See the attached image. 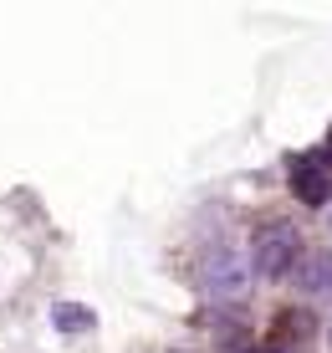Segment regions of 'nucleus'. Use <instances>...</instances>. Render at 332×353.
I'll use <instances>...</instances> for the list:
<instances>
[{
	"label": "nucleus",
	"mask_w": 332,
	"mask_h": 353,
	"mask_svg": "<svg viewBox=\"0 0 332 353\" xmlns=\"http://www.w3.org/2000/svg\"><path fill=\"white\" fill-rule=\"evenodd\" d=\"M256 272H251V256L236 246H215L210 256H205V272H200V287L210 302H240L245 292H251Z\"/></svg>",
	"instance_id": "f257e3e1"
},
{
	"label": "nucleus",
	"mask_w": 332,
	"mask_h": 353,
	"mask_svg": "<svg viewBox=\"0 0 332 353\" xmlns=\"http://www.w3.org/2000/svg\"><path fill=\"white\" fill-rule=\"evenodd\" d=\"M297 261H302V241L287 221H271L266 230H256V246H251V272L256 276L276 282V276L297 272Z\"/></svg>",
	"instance_id": "f03ea898"
},
{
	"label": "nucleus",
	"mask_w": 332,
	"mask_h": 353,
	"mask_svg": "<svg viewBox=\"0 0 332 353\" xmlns=\"http://www.w3.org/2000/svg\"><path fill=\"white\" fill-rule=\"evenodd\" d=\"M297 287L307 292V297H332V251L327 246L307 251V256L297 261Z\"/></svg>",
	"instance_id": "7ed1b4c3"
},
{
	"label": "nucleus",
	"mask_w": 332,
	"mask_h": 353,
	"mask_svg": "<svg viewBox=\"0 0 332 353\" xmlns=\"http://www.w3.org/2000/svg\"><path fill=\"white\" fill-rule=\"evenodd\" d=\"M291 190H297V200L302 205H327V194H332V174L317 159H302L297 169H291Z\"/></svg>",
	"instance_id": "20e7f679"
},
{
	"label": "nucleus",
	"mask_w": 332,
	"mask_h": 353,
	"mask_svg": "<svg viewBox=\"0 0 332 353\" xmlns=\"http://www.w3.org/2000/svg\"><path fill=\"white\" fill-rule=\"evenodd\" d=\"M52 323L61 327V333H87V327H92V312L77 307V302H56V307H52Z\"/></svg>",
	"instance_id": "39448f33"
},
{
	"label": "nucleus",
	"mask_w": 332,
	"mask_h": 353,
	"mask_svg": "<svg viewBox=\"0 0 332 353\" xmlns=\"http://www.w3.org/2000/svg\"><path fill=\"white\" fill-rule=\"evenodd\" d=\"M327 343H332V323H327Z\"/></svg>",
	"instance_id": "423d86ee"
},
{
	"label": "nucleus",
	"mask_w": 332,
	"mask_h": 353,
	"mask_svg": "<svg viewBox=\"0 0 332 353\" xmlns=\"http://www.w3.org/2000/svg\"><path fill=\"white\" fill-rule=\"evenodd\" d=\"M256 353H266V348H256Z\"/></svg>",
	"instance_id": "0eeeda50"
}]
</instances>
